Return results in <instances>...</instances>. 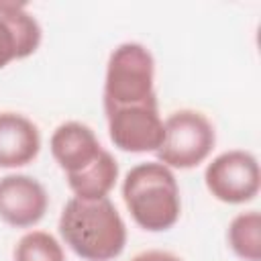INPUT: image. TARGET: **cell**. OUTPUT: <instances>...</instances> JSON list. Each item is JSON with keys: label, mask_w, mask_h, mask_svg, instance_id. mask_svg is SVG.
<instances>
[{"label": "cell", "mask_w": 261, "mask_h": 261, "mask_svg": "<svg viewBox=\"0 0 261 261\" xmlns=\"http://www.w3.org/2000/svg\"><path fill=\"white\" fill-rule=\"evenodd\" d=\"M130 261H181V259L169 251H143L135 255Z\"/></svg>", "instance_id": "obj_14"}, {"label": "cell", "mask_w": 261, "mask_h": 261, "mask_svg": "<svg viewBox=\"0 0 261 261\" xmlns=\"http://www.w3.org/2000/svg\"><path fill=\"white\" fill-rule=\"evenodd\" d=\"M59 232L69 249L86 261H110L126 245V226L108 198H71L59 216Z\"/></svg>", "instance_id": "obj_1"}, {"label": "cell", "mask_w": 261, "mask_h": 261, "mask_svg": "<svg viewBox=\"0 0 261 261\" xmlns=\"http://www.w3.org/2000/svg\"><path fill=\"white\" fill-rule=\"evenodd\" d=\"M228 245L245 261H261V216L257 210L243 212L228 224Z\"/></svg>", "instance_id": "obj_12"}, {"label": "cell", "mask_w": 261, "mask_h": 261, "mask_svg": "<svg viewBox=\"0 0 261 261\" xmlns=\"http://www.w3.org/2000/svg\"><path fill=\"white\" fill-rule=\"evenodd\" d=\"M116 177H118V163L112 157V153L102 149V153L94 163H90L80 173L67 175V184L75 194V198L100 200V198H108V192L114 188Z\"/></svg>", "instance_id": "obj_11"}, {"label": "cell", "mask_w": 261, "mask_h": 261, "mask_svg": "<svg viewBox=\"0 0 261 261\" xmlns=\"http://www.w3.org/2000/svg\"><path fill=\"white\" fill-rule=\"evenodd\" d=\"M41 27L24 4L0 2V69L39 49Z\"/></svg>", "instance_id": "obj_8"}, {"label": "cell", "mask_w": 261, "mask_h": 261, "mask_svg": "<svg viewBox=\"0 0 261 261\" xmlns=\"http://www.w3.org/2000/svg\"><path fill=\"white\" fill-rule=\"evenodd\" d=\"M49 206L45 188L31 175L12 173L0 179V218L16 228L37 224Z\"/></svg>", "instance_id": "obj_7"}, {"label": "cell", "mask_w": 261, "mask_h": 261, "mask_svg": "<svg viewBox=\"0 0 261 261\" xmlns=\"http://www.w3.org/2000/svg\"><path fill=\"white\" fill-rule=\"evenodd\" d=\"M104 110L114 147L128 153H149L159 149L163 141V120L157 102Z\"/></svg>", "instance_id": "obj_6"}, {"label": "cell", "mask_w": 261, "mask_h": 261, "mask_svg": "<svg viewBox=\"0 0 261 261\" xmlns=\"http://www.w3.org/2000/svg\"><path fill=\"white\" fill-rule=\"evenodd\" d=\"M216 143L212 122L198 110H177L163 122V141L155 151L159 163L190 169L202 163Z\"/></svg>", "instance_id": "obj_4"}, {"label": "cell", "mask_w": 261, "mask_h": 261, "mask_svg": "<svg viewBox=\"0 0 261 261\" xmlns=\"http://www.w3.org/2000/svg\"><path fill=\"white\" fill-rule=\"evenodd\" d=\"M102 149L94 130L75 120L59 124L51 135V153L67 175L80 173L94 163Z\"/></svg>", "instance_id": "obj_9"}, {"label": "cell", "mask_w": 261, "mask_h": 261, "mask_svg": "<svg viewBox=\"0 0 261 261\" xmlns=\"http://www.w3.org/2000/svg\"><path fill=\"white\" fill-rule=\"evenodd\" d=\"M41 149V135L33 120L16 112H0V167L29 165Z\"/></svg>", "instance_id": "obj_10"}, {"label": "cell", "mask_w": 261, "mask_h": 261, "mask_svg": "<svg viewBox=\"0 0 261 261\" xmlns=\"http://www.w3.org/2000/svg\"><path fill=\"white\" fill-rule=\"evenodd\" d=\"M14 261H65V253L53 234L33 230L20 237L16 243Z\"/></svg>", "instance_id": "obj_13"}, {"label": "cell", "mask_w": 261, "mask_h": 261, "mask_svg": "<svg viewBox=\"0 0 261 261\" xmlns=\"http://www.w3.org/2000/svg\"><path fill=\"white\" fill-rule=\"evenodd\" d=\"M155 61L151 51L141 43L118 45L108 59L104 80V108H122L157 102Z\"/></svg>", "instance_id": "obj_3"}, {"label": "cell", "mask_w": 261, "mask_h": 261, "mask_svg": "<svg viewBox=\"0 0 261 261\" xmlns=\"http://www.w3.org/2000/svg\"><path fill=\"white\" fill-rule=\"evenodd\" d=\"M204 181L216 200L226 204H245L259 194V163L247 151H226L208 163Z\"/></svg>", "instance_id": "obj_5"}, {"label": "cell", "mask_w": 261, "mask_h": 261, "mask_svg": "<svg viewBox=\"0 0 261 261\" xmlns=\"http://www.w3.org/2000/svg\"><path fill=\"white\" fill-rule=\"evenodd\" d=\"M122 198L133 220L149 232L167 230L179 218V188L173 171L163 163L135 165L122 181Z\"/></svg>", "instance_id": "obj_2"}]
</instances>
